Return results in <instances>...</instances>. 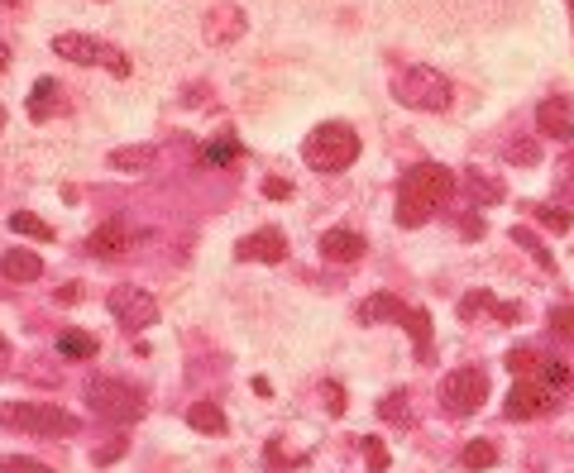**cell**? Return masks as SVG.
I'll list each match as a JSON object with an SVG mask.
<instances>
[{
  "label": "cell",
  "mask_w": 574,
  "mask_h": 473,
  "mask_svg": "<svg viewBox=\"0 0 574 473\" xmlns=\"http://www.w3.org/2000/svg\"><path fill=\"white\" fill-rule=\"evenodd\" d=\"M450 192H455L450 168H441V163H417V168H407V177L398 182V225H407V230L426 225V220L450 201Z\"/></svg>",
  "instance_id": "6da1fadb"
},
{
  "label": "cell",
  "mask_w": 574,
  "mask_h": 473,
  "mask_svg": "<svg viewBox=\"0 0 574 473\" xmlns=\"http://www.w3.org/2000/svg\"><path fill=\"white\" fill-rule=\"evenodd\" d=\"M0 426L39 435V440H67V435L82 430V421L72 411L53 407V402H0Z\"/></svg>",
  "instance_id": "7a4b0ae2"
},
{
  "label": "cell",
  "mask_w": 574,
  "mask_h": 473,
  "mask_svg": "<svg viewBox=\"0 0 574 473\" xmlns=\"http://www.w3.org/2000/svg\"><path fill=\"white\" fill-rule=\"evenodd\" d=\"M302 158H307V168L316 172H345L359 158V134H354L350 125H340V120H331V125H316L302 139Z\"/></svg>",
  "instance_id": "3957f363"
},
{
  "label": "cell",
  "mask_w": 574,
  "mask_h": 473,
  "mask_svg": "<svg viewBox=\"0 0 574 473\" xmlns=\"http://www.w3.org/2000/svg\"><path fill=\"white\" fill-rule=\"evenodd\" d=\"M450 77L436 72V67H407L393 77V101L407 110H426V115H436V110L450 106Z\"/></svg>",
  "instance_id": "277c9868"
},
{
  "label": "cell",
  "mask_w": 574,
  "mask_h": 473,
  "mask_svg": "<svg viewBox=\"0 0 574 473\" xmlns=\"http://www.w3.org/2000/svg\"><path fill=\"white\" fill-rule=\"evenodd\" d=\"M87 402H91V411H96L101 421H111V426L144 421V397H139L130 383H120V378H91Z\"/></svg>",
  "instance_id": "5b68a950"
},
{
  "label": "cell",
  "mask_w": 574,
  "mask_h": 473,
  "mask_svg": "<svg viewBox=\"0 0 574 473\" xmlns=\"http://www.w3.org/2000/svg\"><path fill=\"white\" fill-rule=\"evenodd\" d=\"M53 53L77 67H106L111 77H130V58H125L115 43L91 39V34H58V39H53Z\"/></svg>",
  "instance_id": "8992f818"
},
{
  "label": "cell",
  "mask_w": 574,
  "mask_h": 473,
  "mask_svg": "<svg viewBox=\"0 0 574 473\" xmlns=\"http://www.w3.org/2000/svg\"><path fill=\"white\" fill-rule=\"evenodd\" d=\"M488 402V373L484 368H455L441 383V407L450 416H474Z\"/></svg>",
  "instance_id": "52a82bcc"
},
{
  "label": "cell",
  "mask_w": 574,
  "mask_h": 473,
  "mask_svg": "<svg viewBox=\"0 0 574 473\" xmlns=\"http://www.w3.org/2000/svg\"><path fill=\"white\" fill-rule=\"evenodd\" d=\"M503 364L517 373V378H536V383H551L555 392H565L570 387V364L565 359H555V354H541V349H531V344H522V349H512Z\"/></svg>",
  "instance_id": "ba28073f"
},
{
  "label": "cell",
  "mask_w": 574,
  "mask_h": 473,
  "mask_svg": "<svg viewBox=\"0 0 574 473\" xmlns=\"http://www.w3.org/2000/svg\"><path fill=\"white\" fill-rule=\"evenodd\" d=\"M555 407H560V392L551 383H536V378H517L508 402H503L508 421H536V416H551Z\"/></svg>",
  "instance_id": "9c48e42d"
},
{
  "label": "cell",
  "mask_w": 574,
  "mask_h": 473,
  "mask_svg": "<svg viewBox=\"0 0 574 473\" xmlns=\"http://www.w3.org/2000/svg\"><path fill=\"white\" fill-rule=\"evenodd\" d=\"M106 306H111V316L120 325H125V330H149V325L158 321V301L149 297V292H144V287H130V282H125V287H115L111 297H106Z\"/></svg>",
  "instance_id": "30bf717a"
},
{
  "label": "cell",
  "mask_w": 574,
  "mask_h": 473,
  "mask_svg": "<svg viewBox=\"0 0 574 473\" xmlns=\"http://www.w3.org/2000/svg\"><path fill=\"white\" fill-rule=\"evenodd\" d=\"M244 29H249V15H244L240 5H211L206 20H201V34H206L211 48H230V43H240Z\"/></svg>",
  "instance_id": "8fae6325"
},
{
  "label": "cell",
  "mask_w": 574,
  "mask_h": 473,
  "mask_svg": "<svg viewBox=\"0 0 574 473\" xmlns=\"http://www.w3.org/2000/svg\"><path fill=\"white\" fill-rule=\"evenodd\" d=\"M235 258L240 263H283L287 258V239H283V230H254V235H244L240 244H235Z\"/></svg>",
  "instance_id": "7c38bea8"
},
{
  "label": "cell",
  "mask_w": 574,
  "mask_h": 473,
  "mask_svg": "<svg viewBox=\"0 0 574 473\" xmlns=\"http://www.w3.org/2000/svg\"><path fill=\"white\" fill-rule=\"evenodd\" d=\"M536 129L546 134V139H574V106L565 96H546L541 106H536Z\"/></svg>",
  "instance_id": "4fadbf2b"
},
{
  "label": "cell",
  "mask_w": 574,
  "mask_h": 473,
  "mask_svg": "<svg viewBox=\"0 0 574 473\" xmlns=\"http://www.w3.org/2000/svg\"><path fill=\"white\" fill-rule=\"evenodd\" d=\"M125 249H130V225H125V220H106V225H96L87 239L91 258H120Z\"/></svg>",
  "instance_id": "5bb4252c"
},
{
  "label": "cell",
  "mask_w": 574,
  "mask_h": 473,
  "mask_svg": "<svg viewBox=\"0 0 574 473\" xmlns=\"http://www.w3.org/2000/svg\"><path fill=\"white\" fill-rule=\"evenodd\" d=\"M407 316V306H402L393 292H374V297H364L359 306H354V321L359 325H388V321H398Z\"/></svg>",
  "instance_id": "9a60e30c"
},
{
  "label": "cell",
  "mask_w": 574,
  "mask_h": 473,
  "mask_svg": "<svg viewBox=\"0 0 574 473\" xmlns=\"http://www.w3.org/2000/svg\"><path fill=\"white\" fill-rule=\"evenodd\" d=\"M321 258L326 263H359L364 258V235H354V230H326L321 235Z\"/></svg>",
  "instance_id": "2e32d148"
},
{
  "label": "cell",
  "mask_w": 574,
  "mask_h": 473,
  "mask_svg": "<svg viewBox=\"0 0 574 473\" xmlns=\"http://www.w3.org/2000/svg\"><path fill=\"white\" fill-rule=\"evenodd\" d=\"M0 278L5 282H39L44 278V258L29 249H5L0 254Z\"/></svg>",
  "instance_id": "e0dca14e"
},
{
  "label": "cell",
  "mask_w": 574,
  "mask_h": 473,
  "mask_svg": "<svg viewBox=\"0 0 574 473\" xmlns=\"http://www.w3.org/2000/svg\"><path fill=\"white\" fill-rule=\"evenodd\" d=\"M63 86L53 82V77H39L34 91H29V120H53L58 110H63Z\"/></svg>",
  "instance_id": "ac0fdd59"
},
{
  "label": "cell",
  "mask_w": 574,
  "mask_h": 473,
  "mask_svg": "<svg viewBox=\"0 0 574 473\" xmlns=\"http://www.w3.org/2000/svg\"><path fill=\"white\" fill-rule=\"evenodd\" d=\"M154 158H158L154 144H130V149H115L106 163H111L115 172H144L149 163H154Z\"/></svg>",
  "instance_id": "d6986e66"
},
{
  "label": "cell",
  "mask_w": 574,
  "mask_h": 473,
  "mask_svg": "<svg viewBox=\"0 0 574 473\" xmlns=\"http://www.w3.org/2000/svg\"><path fill=\"white\" fill-rule=\"evenodd\" d=\"M187 426L201 435H225V411L216 402H197V407H187Z\"/></svg>",
  "instance_id": "ffe728a7"
},
{
  "label": "cell",
  "mask_w": 574,
  "mask_h": 473,
  "mask_svg": "<svg viewBox=\"0 0 574 473\" xmlns=\"http://www.w3.org/2000/svg\"><path fill=\"white\" fill-rule=\"evenodd\" d=\"M58 354L63 359H96V335H87V330H58Z\"/></svg>",
  "instance_id": "44dd1931"
},
{
  "label": "cell",
  "mask_w": 574,
  "mask_h": 473,
  "mask_svg": "<svg viewBox=\"0 0 574 473\" xmlns=\"http://www.w3.org/2000/svg\"><path fill=\"white\" fill-rule=\"evenodd\" d=\"M378 416L388 421V426H412V407H407V392H388L383 402H378Z\"/></svg>",
  "instance_id": "7402d4cb"
},
{
  "label": "cell",
  "mask_w": 574,
  "mask_h": 473,
  "mask_svg": "<svg viewBox=\"0 0 574 473\" xmlns=\"http://www.w3.org/2000/svg\"><path fill=\"white\" fill-rule=\"evenodd\" d=\"M240 139H221V144H206L201 149V168H225V163H235L240 158Z\"/></svg>",
  "instance_id": "603a6c76"
},
{
  "label": "cell",
  "mask_w": 574,
  "mask_h": 473,
  "mask_svg": "<svg viewBox=\"0 0 574 473\" xmlns=\"http://www.w3.org/2000/svg\"><path fill=\"white\" fill-rule=\"evenodd\" d=\"M10 230H15V235H29V239H53V230H48L34 211H15L10 215Z\"/></svg>",
  "instance_id": "cb8c5ba5"
},
{
  "label": "cell",
  "mask_w": 574,
  "mask_h": 473,
  "mask_svg": "<svg viewBox=\"0 0 574 473\" xmlns=\"http://www.w3.org/2000/svg\"><path fill=\"white\" fill-rule=\"evenodd\" d=\"M493 459H498V450H493L488 440H469V445L460 450V464H464V469H488Z\"/></svg>",
  "instance_id": "d4e9b609"
},
{
  "label": "cell",
  "mask_w": 574,
  "mask_h": 473,
  "mask_svg": "<svg viewBox=\"0 0 574 473\" xmlns=\"http://www.w3.org/2000/svg\"><path fill=\"white\" fill-rule=\"evenodd\" d=\"M512 244H522V249H527V254L536 258L541 268H551V273H555V258H551V249H546L541 239L531 235V230H522V225H517V230H512Z\"/></svg>",
  "instance_id": "484cf974"
},
{
  "label": "cell",
  "mask_w": 574,
  "mask_h": 473,
  "mask_svg": "<svg viewBox=\"0 0 574 473\" xmlns=\"http://www.w3.org/2000/svg\"><path fill=\"white\" fill-rule=\"evenodd\" d=\"M402 325L412 330V340H417V354H426V349H431V316H426V311H407V316H402Z\"/></svg>",
  "instance_id": "4316f807"
},
{
  "label": "cell",
  "mask_w": 574,
  "mask_h": 473,
  "mask_svg": "<svg viewBox=\"0 0 574 473\" xmlns=\"http://www.w3.org/2000/svg\"><path fill=\"white\" fill-rule=\"evenodd\" d=\"M531 215H536V220H541L546 230H555V235H565V230L574 225V215H570V211H560V206H531Z\"/></svg>",
  "instance_id": "83f0119b"
},
{
  "label": "cell",
  "mask_w": 574,
  "mask_h": 473,
  "mask_svg": "<svg viewBox=\"0 0 574 473\" xmlns=\"http://www.w3.org/2000/svg\"><path fill=\"white\" fill-rule=\"evenodd\" d=\"M551 330L560 340H574V301H565V306H555L551 311Z\"/></svg>",
  "instance_id": "f1b7e54d"
},
{
  "label": "cell",
  "mask_w": 574,
  "mask_h": 473,
  "mask_svg": "<svg viewBox=\"0 0 574 473\" xmlns=\"http://www.w3.org/2000/svg\"><path fill=\"white\" fill-rule=\"evenodd\" d=\"M0 473H53V469H48V464H39V459L10 454V459H0Z\"/></svg>",
  "instance_id": "f546056e"
},
{
  "label": "cell",
  "mask_w": 574,
  "mask_h": 473,
  "mask_svg": "<svg viewBox=\"0 0 574 473\" xmlns=\"http://www.w3.org/2000/svg\"><path fill=\"white\" fill-rule=\"evenodd\" d=\"M364 454H369V469H374V473L388 469V450H383V440H378V435H364Z\"/></svg>",
  "instance_id": "4dcf8cb0"
},
{
  "label": "cell",
  "mask_w": 574,
  "mask_h": 473,
  "mask_svg": "<svg viewBox=\"0 0 574 473\" xmlns=\"http://www.w3.org/2000/svg\"><path fill=\"white\" fill-rule=\"evenodd\" d=\"M469 192L484 196V201H498V196H503V187H498L493 177H479V172H469Z\"/></svg>",
  "instance_id": "1f68e13d"
},
{
  "label": "cell",
  "mask_w": 574,
  "mask_h": 473,
  "mask_svg": "<svg viewBox=\"0 0 574 473\" xmlns=\"http://www.w3.org/2000/svg\"><path fill=\"white\" fill-rule=\"evenodd\" d=\"M120 454H125V435H115V440H106V445H101V450L91 454V459H96V464H115Z\"/></svg>",
  "instance_id": "d6a6232c"
},
{
  "label": "cell",
  "mask_w": 574,
  "mask_h": 473,
  "mask_svg": "<svg viewBox=\"0 0 574 473\" xmlns=\"http://www.w3.org/2000/svg\"><path fill=\"white\" fill-rule=\"evenodd\" d=\"M508 158L512 163H536V144H531V139H517V144H508Z\"/></svg>",
  "instance_id": "836d02e7"
},
{
  "label": "cell",
  "mask_w": 574,
  "mask_h": 473,
  "mask_svg": "<svg viewBox=\"0 0 574 473\" xmlns=\"http://www.w3.org/2000/svg\"><path fill=\"white\" fill-rule=\"evenodd\" d=\"M321 397H326V407H331L335 416L345 411V392H340V383H326V387H321Z\"/></svg>",
  "instance_id": "e575fe53"
},
{
  "label": "cell",
  "mask_w": 574,
  "mask_h": 473,
  "mask_svg": "<svg viewBox=\"0 0 574 473\" xmlns=\"http://www.w3.org/2000/svg\"><path fill=\"white\" fill-rule=\"evenodd\" d=\"M264 196L283 201V196H292V182H283V177H268V182H264Z\"/></svg>",
  "instance_id": "d590c367"
},
{
  "label": "cell",
  "mask_w": 574,
  "mask_h": 473,
  "mask_svg": "<svg viewBox=\"0 0 574 473\" xmlns=\"http://www.w3.org/2000/svg\"><path fill=\"white\" fill-rule=\"evenodd\" d=\"M464 235H484V215H464Z\"/></svg>",
  "instance_id": "8d00e7d4"
},
{
  "label": "cell",
  "mask_w": 574,
  "mask_h": 473,
  "mask_svg": "<svg viewBox=\"0 0 574 473\" xmlns=\"http://www.w3.org/2000/svg\"><path fill=\"white\" fill-rule=\"evenodd\" d=\"M10 368V344H5V335H0V373Z\"/></svg>",
  "instance_id": "74e56055"
},
{
  "label": "cell",
  "mask_w": 574,
  "mask_h": 473,
  "mask_svg": "<svg viewBox=\"0 0 574 473\" xmlns=\"http://www.w3.org/2000/svg\"><path fill=\"white\" fill-rule=\"evenodd\" d=\"M5 67H10V48L0 43V72H5Z\"/></svg>",
  "instance_id": "f35d334b"
},
{
  "label": "cell",
  "mask_w": 574,
  "mask_h": 473,
  "mask_svg": "<svg viewBox=\"0 0 574 473\" xmlns=\"http://www.w3.org/2000/svg\"><path fill=\"white\" fill-rule=\"evenodd\" d=\"M0 5H20V0H0Z\"/></svg>",
  "instance_id": "ab89813d"
},
{
  "label": "cell",
  "mask_w": 574,
  "mask_h": 473,
  "mask_svg": "<svg viewBox=\"0 0 574 473\" xmlns=\"http://www.w3.org/2000/svg\"><path fill=\"white\" fill-rule=\"evenodd\" d=\"M0 125H5V110H0Z\"/></svg>",
  "instance_id": "60d3db41"
},
{
  "label": "cell",
  "mask_w": 574,
  "mask_h": 473,
  "mask_svg": "<svg viewBox=\"0 0 574 473\" xmlns=\"http://www.w3.org/2000/svg\"><path fill=\"white\" fill-rule=\"evenodd\" d=\"M570 10H574V0H570Z\"/></svg>",
  "instance_id": "b9f144b4"
}]
</instances>
